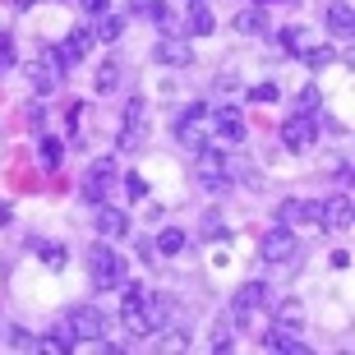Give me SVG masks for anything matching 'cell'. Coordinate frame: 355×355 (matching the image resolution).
<instances>
[{
	"mask_svg": "<svg viewBox=\"0 0 355 355\" xmlns=\"http://www.w3.org/2000/svg\"><path fill=\"white\" fill-rule=\"evenodd\" d=\"M88 277L97 291H120L125 282H130V268H125V259H120L111 245H88Z\"/></svg>",
	"mask_w": 355,
	"mask_h": 355,
	"instance_id": "obj_1",
	"label": "cell"
},
{
	"mask_svg": "<svg viewBox=\"0 0 355 355\" xmlns=\"http://www.w3.org/2000/svg\"><path fill=\"white\" fill-rule=\"evenodd\" d=\"M116 180H120V166H116V157H97L83 171V184H79V194H83V203H106V194L116 189Z\"/></svg>",
	"mask_w": 355,
	"mask_h": 355,
	"instance_id": "obj_2",
	"label": "cell"
},
{
	"mask_svg": "<svg viewBox=\"0 0 355 355\" xmlns=\"http://www.w3.org/2000/svg\"><path fill=\"white\" fill-rule=\"evenodd\" d=\"M60 74H65V65H60L55 46H46V51H42L37 60H28V83H33L37 92H46V97H51V92L60 88Z\"/></svg>",
	"mask_w": 355,
	"mask_h": 355,
	"instance_id": "obj_3",
	"label": "cell"
},
{
	"mask_svg": "<svg viewBox=\"0 0 355 355\" xmlns=\"http://www.w3.org/2000/svg\"><path fill=\"white\" fill-rule=\"evenodd\" d=\"M259 254H263V263H291V259L300 254V240H295V231H291V226H282V222H277L272 231L263 236Z\"/></svg>",
	"mask_w": 355,
	"mask_h": 355,
	"instance_id": "obj_4",
	"label": "cell"
},
{
	"mask_svg": "<svg viewBox=\"0 0 355 355\" xmlns=\"http://www.w3.org/2000/svg\"><path fill=\"white\" fill-rule=\"evenodd\" d=\"M198 120H208V106H203V102H189V106H180V111H175V125H171L175 139H180L184 148H194V153L208 144V139H203V130H198Z\"/></svg>",
	"mask_w": 355,
	"mask_h": 355,
	"instance_id": "obj_5",
	"label": "cell"
},
{
	"mask_svg": "<svg viewBox=\"0 0 355 355\" xmlns=\"http://www.w3.org/2000/svg\"><path fill=\"white\" fill-rule=\"evenodd\" d=\"M144 130H148V97H130L125 102V120H120V148L130 153V148L144 144Z\"/></svg>",
	"mask_w": 355,
	"mask_h": 355,
	"instance_id": "obj_6",
	"label": "cell"
},
{
	"mask_svg": "<svg viewBox=\"0 0 355 355\" xmlns=\"http://www.w3.org/2000/svg\"><path fill=\"white\" fill-rule=\"evenodd\" d=\"M268 304H272L268 282H245V286L236 291V300H231V314H236V323H245L250 314H259V309H268Z\"/></svg>",
	"mask_w": 355,
	"mask_h": 355,
	"instance_id": "obj_7",
	"label": "cell"
},
{
	"mask_svg": "<svg viewBox=\"0 0 355 355\" xmlns=\"http://www.w3.org/2000/svg\"><path fill=\"white\" fill-rule=\"evenodd\" d=\"M314 134H318V125H314V116H304V111L282 120V144H286L291 153H304V148L314 144Z\"/></svg>",
	"mask_w": 355,
	"mask_h": 355,
	"instance_id": "obj_8",
	"label": "cell"
},
{
	"mask_svg": "<svg viewBox=\"0 0 355 355\" xmlns=\"http://www.w3.org/2000/svg\"><path fill=\"white\" fill-rule=\"evenodd\" d=\"M318 222H323V231H346L351 226V194H332L328 203H318Z\"/></svg>",
	"mask_w": 355,
	"mask_h": 355,
	"instance_id": "obj_9",
	"label": "cell"
},
{
	"mask_svg": "<svg viewBox=\"0 0 355 355\" xmlns=\"http://www.w3.org/2000/svg\"><path fill=\"white\" fill-rule=\"evenodd\" d=\"M263 351H286V355H304L309 351V342L300 337V328H268L263 332Z\"/></svg>",
	"mask_w": 355,
	"mask_h": 355,
	"instance_id": "obj_10",
	"label": "cell"
},
{
	"mask_svg": "<svg viewBox=\"0 0 355 355\" xmlns=\"http://www.w3.org/2000/svg\"><path fill=\"white\" fill-rule=\"evenodd\" d=\"M69 328H74L79 342H102V314H97L92 304H83V309L69 314Z\"/></svg>",
	"mask_w": 355,
	"mask_h": 355,
	"instance_id": "obj_11",
	"label": "cell"
},
{
	"mask_svg": "<svg viewBox=\"0 0 355 355\" xmlns=\"http://www.w3.org/2000/svg\"><path fill=\"white\" fill-rule=\"evenodd\" d=\"M88 46H92V33H88V28H74V33L60 42V51H55V55H60V65L69 69V65H79L83 55H88Z\"/></svg>",
	"mask_w": 355,
	"mask_h": 355,
	"instance_id": "obj_12",
	"label": "cell"
},
{
	"mask_svg": "<svg viewBox=\"0 0 355 355\" xmlns=\"http://www.w3.org/2000/svg\"><path fill=\"white\" fill-rule=\"evenodd\" d=\"M277 222H282V226H295V222H318V203H309V198H286V203L277 208Z\"/></svg>",
	"mask_w": 355,
	"mask_h": 355,
	"instance_id": "obj_13",
	"label": "cell"
},
{
	"mask_svg": "<svg viewBox=\"0 0 355 355\" xmlns=\"http://www.w3.org/2000/svg\"><path fill=\"white\" fill-rule=\"evenodd\" d=\"M153 60H157V65H189V60H194V46H184V42H175V37H162L157 46H153Z\"/></svg>",
	"mask_w": 355,
	"mask_h": 355,
	"instance_id": "obj_14",
	"label": "cell"
},
{
	"mask_svg": "<svg viewBox=\"0 0 355 355\" xmlns=\"http://www.w3.org/2000/svg\"><path fill=\"white\" fill-rule=\"evenodd\" d=\"M97 231H102L106 240H120L125 231H130V217L120 208H111V203H97Z\"/></svg>",
	"mask_w": 355,
	"mask_h": 355,
	"instance_id": "obj_15",
	"label": "cell"
},
{
	"mask_svg": "<svg viewBox=\"0 0 355 355\" xmlns=\"http://www.w3.org/2000/svg\"><path fill=\"white\" fill-rule=\"evenodd\" d=\"M212 130L222 134V139H231V144H240L245 139V120H240L236 106H222V111H212Z\"/></svg>",
	"mask_w": 355,
	"mask_h": 355,
	"instance_id": "obj_16",
	"label": "cell"
},
{
	"mask_svg": "<svg viewBox=\"0 0 355 355\" xmlns=\"http://www.w3.org/2000/svg\"><path fill=\"white\" fill-rule=\"evenodd\" d=\"M74 346H79V337H74V328H69V318H60V323L42 337V351H60L65 355V351H74Z\"/></svg>",
	"mask_w": 355,
	"mask_h": 355,
	"instance_id": "obj_17",
	"label": "cell"
},
{
	"mask_svg": "<svg viewBox=\"0 0 355 355\" xmlns=\"http://www.w3.org/2000/svg\"><path fill=\"white\" fill-rule=\"evenodd\" d=\"M328 28L342 42H351V33H355V10L346 5V0H342V5H328Z\"/></svg>",
	"mask_w": 355,
	"mask_h": 355,
	"instance_id": "obj_18",
	"label": "cell"
},
{
	"mask_svg": "<svg viewBox=\"0 0 355 355\" xmlns=\"http://www.w3.org/2000/svg\"><path fill=\"white\" fill-rule=\"evenodd\" d=\"M60 162H65V148H60V139L42 134V144H37V166H42V171H60Z\"/></svg>",
	"mask_w": 355,
	"mask_h": 355,
	"instance_id": "obj_19",
	"label": "cell"
},
{
	"mask_svg": "<svg viewBox=\"0 0 355 355\" xmlns=\"http://www.w3.org/2000/svg\"><path fill=\"white\" fill-rule=\"evenodd\" d=\"M97 92H102V97H111V92L120 88V55H111V60H102V69H97Z\"/></svg>",
	"mask_w": 355,
	"mask_h": 355,
	"instance_id": "obj_20",
	"label": "cell"
},
{
	"mask_svg": "<svg viewBox=\"0 0 355 355\" xmlns=\"http://www.w3.org/2000/svg\"><path fill=\"white\" fill-rule=\"evenodd\" d=\"M272 314H277V328H304V304L300 300H282Z\"/></svg>",
	"mask_w": 355,
	"mask_h": 355,
	"instance_id": "obj_21",
	"label": "cell"
},
{
	"mask_svg": "<svg viewBox=\"0 0 355 355\" xmlns=\"http://www.w3.org/2000/svg\"><path fill=\"white\" fill-rule=\"evenodd\" d=\"M236 33H268V10H240Z\"/></svg>",
	"mask_w": 355,
	"mask_h": 355,
	"instance_id": "obj_22",
	"label": "cell"
},
{
	"mask_svg": "<svg viewBox=\"0 0 355 355\" xmlns=\"http://www.w3.org/2000/svg\"><path fill=\"white\" fill-rule=\"evenodd\" d=\"M33 250H37V259L51 268V272H55V268H65V245H55V240H37Z\"/></svg>",
	"mask_w": 355,
	"mask_h": 355,
	"instance_id": "obj_23",
	"label": "cell"
},
{
	"mask_svg": "<svg viewBox=\"0 0 355 355\" xmlns=\"http://www.w3.org/2000/svg\"><path fill=\"white\" fill-rule=\"evenodd\" d=\"M120 28H125V19L106 10L102 19H97V33H92V37H97V42H116V37H120Z\"/></svg>",
	"mask_w": 355,
	"mask_h": 355,
	"instance_id": "obj_24",
	"label": "cell"
},
{
	"mask_svg": "<svg viewBox=\"0 0 355 355\" xmlns=\"http://www.w3.org/2000/svg\"><path fill=\"white\" fill-rule=\"evenodd\" d=\"M277 42H282V46H286L291 55H300L304 46H309V37H304V28H295V24H291V28H282V33H277Z\"/></svg>",
	"mask_w": 355,
	"mask_h": 355,
	"instance_id": "obj_25",
	"label": "cell"
},
{
	"mask_svg": "<svg viewBox=\"0 0 355 355\" xmlns=\"http://www.w3.org/2000/svg\"><path fill=\"white\" fill-rule=\"evenodd\" d=\"M184 28H189L194 37H208V33H212L217 24H212V14L203 10V5H198V10H189V19H184Z\"/></svg>",
	"mask_w": 355,
	"mask_h": 355,
	"instance_id": "obj_26",
	"label": "cell"
},
{
	"mask_svg": "<svg viewBox=\"0 0 355 355\" xmlns=\"http://www.w3.org/2000/svg\"><path fill=\"white\" fill-rule=\"evenodd\" d=\"M180 250H184V231L166 226V231L157 236V254H166V259H171V254H180Z\"/></svg>",
	"mask_w": 355,
	"mask_h": 355,
	"instance_id": "obj_27",
	"label": "cell"
},
{
	"mask_svg": "<svg viewBox=\"0 0 355 355\" xmlns=\"http://www.w3.org/2000/svg\"><path fill=\"white\" fill-rule=\"evenodd\" d=\"M10 351H42V342L28 328H10Z\"/></svg>",
	"mask_w": 355,
	"mask_h": 355,
	"instance_id": "obj_28",
	"label": "cell"
},
{
	"mask_svg": "<svg viewBox=\"0 0 355 355\" xmlns=\"http://www.w3.org/2000/svg\"><path fill=\"white\" fill-rule=\"evenodd\" d=\"M304 60H309V65L314 69H323V65H332V60H337V51H332V46H314V51H309V46H304Z\"/></svg>",
	"mask_w": 355,
	"mask_h": 355,
	"instance_id": "obj_29",
	"label": "cell"
},
{
	"mask_svg": "<svg viewBox=\"0 0 355 355\" xmlns=\"http://www.w3.org/2000/svg\"><path fill=\"white\" fill-rule=\"evenodd\" d=\"M203 240H226V222H222V212H208V217H203Z\"/></svg>",
	"mask_w": 355,
	"mask_h": 355,
	"instance_id": "obj_30",
	"label": "cell"
},
{
	"mask_svg": "<svg viewBox=\"0 0 355 355\" xmlns=\"http://www.w3.org/2000/svg\"><path fill=\"white\" fill-rule=\"evenodd\" d=\"M212 351H231V314L212 328Z\"/></svg>",
	"mask_w": 355,
	"mask_h": 355,
	"instance_id": "obj_31",
	"label": "cell"
},
{
	"mask_svg": "<svg viewBox=\"0 0 355 355\" xmlns=\"http://www.w3.org/2000/svg\"><path fill=\"white\" fill-rule=\"evenodd\" d=\"M295 111H304V116H314L318 111V88L309 83V88H300V97H295Z\"/></svg>",
	"mask_w": 355,
	"mask_h": 355,
	"instance_id": "obj_32",
	"label": "cell"
},
{
	"mask_svg": "<svg viewBox=\"0 0 355 355\" xmlns=\"http://www.w3.org/2000/svg\"><path fill=\"white\" fill-rule=\"evenodd\" d=\"M277 97H282V88H277V83H259V88H250V102H277Z\"/></svg>",
	"mask_w": 355,
	"mask_h": 355,
	"instance_id": "obj_33",
	"label": "cell"
},
{
	"mask_svg": "<svg viewBox=\"0 0 355 355\" xmlns=\"http://www.w3.org/2000/svg\"><path fill=\"white\" fill-rule=\"evenodd\" d=\"M157 351H184V332L180 328L162 332V337H157Z\"/></svg>",
	"mask_w": 355,
	"mask_h": 355,
	"instance_id": "obj_34",
	"label": "cell"
},
{
	"mask_svg": "<svg viewBox=\"0 0 355 355\" xmlns=\"http://www.w3.org/2000/svg\"><path fill=\"white\" fill-rule=\"evenodd\" d=\"M10 65H14V37L0 33V74H10Z\"/></svg>",
	"mask_w": 355,
	"mask_h": 355,
	"instance_id": "obj_35",
	"label": "cell"
},
{
	"mask_svg": "<svg viewBox=\"0 0 355 355\" xmlns=\"http://www.w3.org/2000/svg\"><path fill=\"white\" fill-rule=\"evenodd\" d=\"M125 189H130V198H148V180L139 171H125Z\"/></svg>",
	"mask_w": 355,
	"mask_h": 355,
	"instance_id": "obj_36",
	"label": "cell"
},
{
	"mask_svg": "<svg viewBox=\"0 0 355 355\" xmlns=\"http://www.w3.org/2000/svg\"><path fill=\"white\" fill-rule=\"evenodd\" d=\"M28 130H33V134H46V111H42V102L28 106Z\"/></svg>",
	"mask_w": 355,
	"mask_h": 355,
	"instance_id": "obj_37",
	"label": "cell"
},
{
	"mask_svg": "<svg viewBox=\"0 0 355 355\" xmlns=\"http://www.w3.org/2000/svg\"><path fill=\"white\" fill-rule=\"evenodd\" d=\"M130 5V14H139V19H153V10H157L162 0H125Z\"/></svg>",
	"mask_w": 355,
	"mask_h": 355,
	"instance_id": "obj_38",
	"label": "cell"
},
{
	"mask_svg": "<svg viewBox=\"0 0 355 355\" xmlns=\"http://www.w3.org/2000/svg\"><path fill=\"white\" fill-rule=\"evenodd\" d=\"M83 120H88V106H83V102H79V106H69V134H79V130H83Z\"/></svg>",
	"mask_w": 355,
	"mask_h": 355,
	"instance_id": "obj_39",
	"label": "cell"
},
{
	"mask_svg": "<svg viewBox=\"0 0 355 355\" xmlns=\"http://www.w3.org/2000/svg\"><path fill=\"white\" fill-rule=\"evenodd\" d=\"M83 5V14H88V19H102L106 10H111V0H79Z\"/></svg>",
	"mask_w": 355,
	"mask_h": 355,
	"instance_id": "obj_40",
	"label": "cell"
},
{
	"mask_svg": "<svg viewBox=\"0 0 355 355\" xmlns=\"http://www.w3.org/2000/svg\"><path fill=\"white\" fill-rule=\"evenodd\" d=\"M153 24L157 28H175V14L166 10V5H157V10H153Z\"/></svg>",
	"mask_w": 355,
	"mask_h": 355,
	"instance_id": "obj_41",
	"label": "cell"
},
{
	"mask_svg": "<svg viewBox=\"0 0 355 355\" xmlns=\"http://www.w3.org/2000/svg\"><path fill=\"white\" fill-rule=\"evenodd\" d=\"M33 5H37V0H14V10H33Z\"/></svg>",
	"mask_w": 355,
	"mask_h": 355,
	"instance_id": "obj_42",
	"label": "cell"
},
{
	"mask_svg": "<svg viewBox=\"0 0 355 355\" xmlns=\"http://www.w3.org/2000/svg\"><path fill=\"white\" fill-rule=\"evenodd\" d=\"M10 222V203H0V226Z\"/></svg>",
	"mask_w": 355,
	"mask_h": 355,
	"instance_id": "obj_43",
	"label": "cell"
},
{
	"mask_svg": "<svg viewBox=\"0 0 355 355\" xmlns=\"http://www.w3.org/2000/svg\"><path fill=\"white\" fill-rule=\"evenodd\" d=\"M259 5H295V0H259Z\"/></svg>",
	"mask_w": 355,
	"mask_h": 355,
	"instance_id": "obj_44",
	"label": "cell"
},
{
	"mask_svg": "<svg viewBox=\"0 0 355 355\" xmlns=\"http://www.w3.org/2000/svg\"><path fill=\"white\" fill-rule=\"evenodd\" d=\"M189 5H203V0H189Z\"/></svg>",
	"mask_w": 355,
	"mask_h": 355,
	"instance_id": "obj_45",
	"label": "cell"
}]
</instances>
